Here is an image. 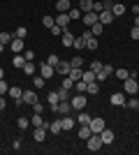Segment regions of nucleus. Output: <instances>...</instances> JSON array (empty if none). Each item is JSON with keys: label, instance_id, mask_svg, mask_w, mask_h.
Returning a JSON list of instances; mask_svg holds the SVG:
<instances>
[{"label": "nucleus", "instance_id": "nucleus-1", "mask_svg": "<svg viewBox=\"0 0 139 155\" xmlns=\"http://www.w3.org/2000/svg\"><path fill=\"white\" fill-rule=\"evenodd\" d=\"M123 93H127V95H134V93H139V84H137V79L127 77L125 81H123Z\"/></svg>", "mask_w": 139, "mask_h": 155}, {"label": "nucleus", "instance_id": "nucleus-2", "mask_svg": "<svg viewBox=\"0 0 139 155\" xmlns=\"http://www.w3.org/2000/svg\"><path fill=\"white\" fill-rule=\"evenodd\" d=\"M98 19H100V23H102V26H109V23H114V19H116V16L111 14V9H109V7H104V9L98 14Z\"/></svg>", "mask_w": 139, "mask_h": 155}, {"label": "nucleus", "instance_id": "nucleus-3", "mask_svg": "<svg viewBox=\"0 0 139 155\" xmlns=\"http://www.w3.org/2000/svg\"><path fill=\"white\" fill-rule=\"evenodd\" d=\"M86 141H88V150H93V153H95V150H100L102 146H104V143H102V139H100V134H91Z\"/></svg>", "mask_w": 139, "mask_h": 155}, {"label": "nucleus", "instance_id": "nucleus-4", "mask_svg": "<svg viewBox=\"0 0 139 155\" xmlns=\"http://www.w3.org/2000/svg\"><path fill=\"white\" fill-rule=\"evenodd\" d=\"M88 127H91V132H93V134H100V132H102V130H104L107 125H104V120H102V118H91Z\"/></svg>", "mask_w": 139, "mask_h": 155}, {"label": "nucleus", "instance_id": "nucleus-5", "mask_svg": "<svg viewBox=\"0 0 139 155\" xmlns=\"http://www.w3.org/2000/svg\"><path fill=\"white\" fill-rule=\"evenodd\" d=\"M9 97H12L14 100V104H23V100H21V97H23V91H21L19 86H9Z\"/></svg>", "mask_w": 139, "mask_h": 155}, {"label": "nucleus", "instance_id": "nucleus-6", "mask_svg": "<svg viewBox=\"0 0 139 155\" xmlns=\"http://www.w3.org/2000/svg\"><path fill=\"white\" fill-rule=\"evenodd\" d=\"M70 104H72V109L81 111V109H86V97L84 95H74L72 100H70Z\"/></svg>", "mask_w": 139, "mask_h": 155}, {"label": "nucleus", "instance_id": "nucleus-7", "mask_svg": "<svg viewBox=\"0 0 139 155\" xmlns=\"http://www.w3.org/2000/svg\"><path fill=\"white\" fill-rule=\"evenodd\" d=\"M40 74L44 79H51L53 74H56V67H53V65H49V63H42L40 65Z\"/></svg>", "mask_w": 139, "mask_h": 155}, {"label": "nucleus", "instance_id": "nucleus-8", "mask_svg": "<svg viewBox=\"0 0 139 155\" xmlns=\"http://www.w3.org/2000/svg\"><path fill=\"white\" fill-rule=\"evenodd\" d=\"M81 21H84V23L91 28L93 23H98V21H100V19H98V12H86L84 16H81Z\"/></svg>", "mask_w": 139, "mask_h": 155}, {"label": "nucleus", "instance_id": "nucleus-9", "mask_svg": "<svg viewBox=\"0 0 139 155\" xmlns=\"http://www.w3.org/2000/svg\"><path fill=\"white\" fill-rule=\"evenodd\" d=\"M9 49H12V53H23V39L14 37L12 42H9Z\"/></svg>", "mask_w": 139, "mask_h": 155}, {"label": "nucleus", "instance_id": "nucleus-10", "mask_svg": "<svg viewBox=\"0 0 139 155\" xmlns=\"http://www.w3.org/2000/svg\"><path fill=\"white\" fill-rule=\"evenodd\" d=\"M100 139H102V143H104V146H109V143L114 141V139H116V137H114V132L111 130H102V132H100Z\"/></svg>", "mask_w": 139, "mask_h": 155}, {"label": "nucleus", "instance_id": "nucleus-11", "mask_svg": "<svg viewBox=\"0 0 139 155\" xmlns=\"http://www.w3.org/2000/svg\"><path fill=\"white\" fill-rule=\"evenodd\" d=\"M21 100H23V104H30V107H33V104L37 102V93H33V91H23V97H21Z\"/></svg>", "mask_w": 139, "mask_h": 155}, {"label": "nucleus", "instance_id": "nucleus-12", "mask_svg": "<svg viewBox=\"0 0 139 155\" xmlns=\"http://www.w3.org/2000/svg\"><path fill=\"white\" fill-rule=\"evenodd\" d=\"M72 111V104H70V100H65V102H58V111L56 114H60V116H67Z\"/></svg>", "mask_w": 139, "mask_h": 155}, {"label": "nucleus", "instance_id": "nucleus-13", "mask_svg": "<svg viewBox=\"0 0 139 155\" xmlns=\"http://www.w3.org/2000/svg\"><path fill=\"white\" fill-rule=\"evenodd\" d=\"M111 104L114 107H123V104H125V93H114L111 95Z\"/></svg>", "mask_w": 139, "mask_h": 155}, {"label": "nucleus", "instance_id": "nucleus-14", "mask_svg": "<svg viewBox=\"0 0 139 155\" xmlns=\"http://www.w3.org/2000/svg\"><path fill=\"white\" fill-rule=\"evenodd\" d=\"M111 14L114 16H123L125 14V5L123 2H111Z\"/></svg>", "mask_w": 139, "mask_h": 155}, {"label": "nucleus", "instance_id": "nucleus-15", "mask_svg": "<svg viewBox=\"0 0 139 155\" xmlns=\"http://www.w3.org/2000/svg\"><path fill=\"white\" fill-rule=\"evenodd\" d=\"M60 42H63V46H67V49H70V46L74 44V35H72L70 30H65V32H63V39H60Z\"/></svg>", "mask_w": 139, "mask_h": 155}, {"label": "nucleus", "instance_id": "nucleus-16", "mask_svg": "<svg viewBox=\"0 0 139 155\" xmlns=\"http://www.w3.org/2000/svg\"><path fill=\"white\" fill-rule=\"evenodd\" d=\"M56 23L63 26V28H67V23H70V14H67V12H60L58 16H56Z\"/></svg>", "mask_w": 139, "mask_h": 155}, {"label": "nucleus", "instance_id": "nucleus-17", "mask_svg": "<svg viewBox=\"0 0 139 155\" xmlns=\"http://www.w3.org/2000/svg\"><path fill=\"white\" fill-rule=\"evenodd\" d=\"M26 63H28V60L23 58V53H14V58H12V65H14V67H19V70H21Z\"/></svg>", "mask_w": 139, "mask_h": 155}, {"label": "nucleus", "instance_id": "nucleus-18", "mask_svg": "<svg viewBox=\"0 0 139 155\" xmlns=\"http://www.w3.org/2000/svg\"><path fill=\"white\" fill-rule=\"evenodd\" d=\"M60 125H63V130H72V127H74V118L67 114V116L60 118Z\"/></svg>", "mask_w": 139, "mask_h": 155}, {"label": "nucleus", "instance_id": "nucleus-19", "mask_svg": "<svg viewBox=\"0 0 139 155\" xmlns=\"http://www.w3.org/2000/svg\"><path fill=\"white\" fill-rule=\"evenodd\" d=\"M33 139H35V141H44V139H46V130L44 127H35L33 130Z\"/></svg>", "mask_w": 139, "mask_h": 155}, {"label": "nucleus", "instance_id": "nucleus-20", "mask_svg": "<svg viewBox=\"0 0 139 155\" xmlns=\"http://www.w3.org/2000/svg\"><path fill=\"white\" fill-rule=\"evenodd\" d=\"M56 74H70V63L60 60V63L56 65Z\"/></svg>", "mask_w": 139, "mask_h": 155}, {"label": "nucleus", "instance_id": "nucleus-21", "mask_svg": "<svg viewBox=\"0 0 139 155\" xmlns=\"http://www.w3.org/2000/svg\"><path fill=\"white\" fill-rule=\"evenodd\" d=\"M56 9H58V14L70 12V9H72V7H70V0H58V2H56Z\"/></svg>", "mask_w": 139, "mask_h": 155}, {"label": "nucleus", "instance_id": "nucleus-22", "mask_svg": "<svg viewBox=\"0 0 139 155\" xmlns=\"http://www.w3.org/2000/svg\"><path fill=\"white\" fill-rule=\"evenodd\" d=\"M81 74H84V70H81V67H70V79H72V81H79Z\"/></svg>", "mask_w": 139, "mask_h": 155}, {"label": "nucleus", "instance_id": "nucleus-23", "mask_svg": "<svg viewBox=\"0 0 139 155\" xmlns=\"http://www.w3.org/2000/svg\"><path fill=\"white\" fill-rule=\"evenodd\" d=\"M102 32H104V26H102V23H93L91 26V35H95V37H100V35H102Z\"/></svg>", "mask_w": 139, "mask_h": 155}, {"label": "nucleus", "instance_id": "nucleus-24", "mask_svg": "<svg viewBox=\"0 0 139 155\" xmlns=\"http://www.w3.org/2000/svg\"><path fill=\"white\" fill-rule=\"evenodd\" d=\"M21 70H23V74H28V77H35V65H33V60H28Z\"/></svg>", "mask_w": 139, "mask_h": 155}, {"label": "nucleus", "instance_id": "nucleus-25", "mask_svg": "<svg viewBox=\"0 0 139 155\" xmlns=\"http://www.w3.org/2000/svg\"><path fill=\"white\" fill-rule=\"evenodd\" d=\"M79 9L81 12H93V0H79Z\"/></svg>", "mask_w": 139, "mask_h": 155}, {"label": "nucleus", "instance_id": "nucleus-26", "mask_svg": "<svg viewBox=\"0 0 139 155\" xmlns=\"http://www.w3.org/2000/svg\"><path fill=\"white\" fill-rule=\"evenodd\" d=\"M44 81H46V79L42 77V74H40V77L35 74V77H33V88H37V91H40V88H44Z\"/></svg>", "mask_w": 139, "mask_h": 155}, {"label": "nucleus", "instance_id": "nucleus-27", "mask_svg": "<svg viewBox=\"0 0 139 155\" xmlns=\"http://www.w3.org/2000/svg\"><path fill=\"white\" fill-rule=\"evenodd\" d=\"M42 26H44V28H53V26H56V19L46 14V16H42Z\"/></svg>", "mask_w": 139, "mask_h": 155}, {"label": "nucleus", "instance_id": "nucleus-28", "mask_svg": "<svg viewBox=\"0 0 139 155\" xmlns=\"http://www.w3.org/2000/svg\"><path fill=\"white\" fill-rule=\"evenodd\" d=\"M91 114H86V111H79V118H77V120H79V123L81 125H88V123H91Z\"/></svg>", "mask_w": 139, "mask_h": 155}, {"label": "nucleus", "instance_id": "nucleus-29", "mask_svg": "<svg viewBox=\"0 0 139 155\" xmlns=\"http://www.w3.org/2000/svg\"><path fill=\"white\" fill-rule=\"evenodd\" d=\"M93 132H91V127H88V125H81V130H79V139H84V141H86L88 137H91Z\"/></svg>", "mask_w": 139, "mask_h": 155}, {"label": "nucleus", "instance_id": "nucleus-30", "mask_svg": "<svg viewBox=\"0 0 139 155\" xmlns=\"http://www.w3.org/2000/svg\"><path fill=\"white\" fill-rule=\"evenodd\" d=\"M81 79H84L86 84H93V81H95V72H93V70H86L84 74H81Z\"/></svg>", "mask_w": 139, "mask_h": 155}, {"label": "nucleus", "instance_id": "nucleus-31", "mask_svg": "<svg viewBox=\"0 0 139 155\" xmlns=\"http://www.w3.org/2000/svg\"><path fill=\"white\" fill-rule=\"evenodd\" d=\"M56 93H58V100H60V102H65V100H70V91H67V88H63V86H60V88H58Z\"/></svg>", "mask_w": 139, "mask_h": 155}, {"label": "nucleus", "instance_id": "nucleus-32", "mask_svg": "<svg viewBox=\"0 0 139 155\" xmlns=\"http://www.w3.org/2000/svg\"><path fill=\"white\" fill-rule=\"evenodd\" d=\"M30 123H33V127H42V125H44L42 114H33V120H30Z\"/></svg>", "mask_w": 139, "mask_h": 155}, {"label": "nucleus", "instance_id": "nucleus-33", "mask_svg": "<svg viewBox=\"0 0 139 155\" xmlns=\"http://www.w3.org/2000/svg\"><path fill=\"white\" fill-rule=\"evenodd\" d=\"M49 132H51V134H60V132H63V125H60V120H53L51 127H49Z\"/></svg>", "mask_w": 139, "mask_h": 155}, {"label": "nucleus", "instance_id": "nucleus-34", "mask_svg": "<svg viewBox=\"0 0 139 155\" xmlns=\"http://www.w3.org/2000/svg\"><path fill=\"white\" fill-rule=\"evenodd\" d=\"M86 93H88V95H98V93H100V84H98V81H93V84H88Z\"/></svg>", "mask_w": 139, "mask_h": 155}, {"label": "nucleus", "instance_id": "nucleus-35", "mask_svg": "<svg viewBox=\"0 0 139 155\" xmlns=\"http://www.w3.org/2000/svg\"><path fill=\"white\" fill-rule=\"evenodd\" d=\"M16 127H19V130H28V127H30V120H28L26 116H21L19 120H16Z\"/></svg>", "mask_w": 139, "mask_h": 155}, {"label": "nucleus", "instance_id": "nucleus-36", "mask_svg": "<svg viewBox=\"0 0 139 155\" xmlns=\"http://www.w3.org/2000/svg\"><path fill=\"white\" fill-rule=\"evenodd\" d=\"M74 49H86V37H84V35H81V37H74Z\"/></svg>", "mask_w": 139, "mask_h": 155}, {"label": "nucleus", "instance_id": "nucleus-37", "mask_svg": "<svg viewBox=\"0 0 139 155\" xmlns=\"http://www.w3.org/2000/svg\"><path fill=\"white\" fill-rule=\"evenodd\" d=\"M14 39V35H9V32H0V44H9V42H12Z\"/></svg>", "mask_w": 139, "mask_h": 155}, {"label": "nucleus", "instance_id": "nucleus-38", "mask_svg": "<svg viewBox=\"0 0 139 155\" xmlns=\"http://www.w3.org/2000/svg\"><path fill=\"white\" fill-rule=\"evenodd\" d=\"M74 88H77V91H79V93H86L88 84H86V81H84V79H79V81H74Z\"/></svg>", "mask_w": 139, "mask_h": 155}, {"label": "nucleus", "instance_id": "nucleus-39", "mask_svg": "<svg viewBox=\"0 0 139 155\" xmlns=\"http://www.w3.org/2000/svg\"><path fill=\"white\" fill-rule=\"evenodd\" d=\"M114 74H116V77H118L121 81H125V79L130 77V72H127V70H114Z\"/></svg>", "mask_w": 139, "mask_h": 155}, {"label": "nucleus", "instance_id": "nucleus-40", "mask_svg": "<svg viewBox=\"0 0 139 155\" xmlns=\"http://www.w3.org/2000/svg\"><path fill=\"white\" fill-rule=\"evenodd\" d=\"M81 65H84V58H81V56H74V58L70 60V67H81Z\"/></svg>", "mask_w": 139, "mask_h": 155}, {"label": "nucleus", "instance_id": "nucleus-41", "mask_svg": "<svg viewBox=\"0 0 139 155\" xmlns=\"http://www.w3.org/2000/svg\"><path fill=\"white\" fill-rule=\"evenodd\" d=\"M102 65H104V63H100V60H93V63H91V67H88V70H93V72H95V74H98V72L102 70Z\"/></svg>", "mask_w": 139, "mask_h": 155}, {"label": "nucleus", "instance_id": "nucleus-42", "mask_svg": "<svg viewBox=\"0 0 139 155\" xmlns=\"http://www.w3.org/2000/svg\"><path fill=\"white\" fill-rule=\"evenodd\" d=\"M26 35H28V30H26L23 26H21V28H16V32H14V37H21V39H26Z\"/></svg>", "mask_w": 139, "mask_h": 155}, {"label": "nucleus", "instance_id": "nucleus-43", "mask_svg": "<svg viewBox=\"0 0 139 155\" xmlns=\"http://www.w3.org/2000/svg\"><path fill=\"white\" fill-rule=\"evenodd\" d=\"M63 88H67V91H72V88H74V81H72L70 77H65V79H63Z\"/></svg>", "mask_w": 139, "mask_h": 155}, {"label": "nucleus", "instance_id": "nucleus-44", "mask_svg": "<svg viewBox=\"0 0 139 155\" xmlns=\"http://www.w3.org/2000/svg\"><path fill=\"white\" fill-rule=\"evenodd\" d=\"M46 100H49V104H58L60 100H58V93H49L46 95Z\"/></svg>", "mask_w": 139, "mask_h": 155}, {"label": "nucleus", "instance_id": "nucleus-45", "mask_svg": "<svg viewBox=\"0 0 139 155\" xmlns=\"http://www.w3.org/2000/svg\"><path fill=\"white\" fill-rule=\"evenodd\" d=\"M46 63H49V65H53V67H56V65L60 63V58H58V56H56V53H51V56L46 58Z\"/></svg>", "mask_w": 139, "mask_h": 155}, {"label": "nucleus", "instance_id": "nucleus-46", "mask_svg": "<svg viewBox=\"0 0 139 155\" xmlns=\"http://www.w3.org/2000/svg\"><path fill=\"white\" fill-rule=\"evenodd\" d=\"M70 19H81V9H70Z\"/></svg>", "mask_w": 139, "mask_h": 155}, {"label": "nucleus", "instance_id": "nucleus-47", "mask_svg": "<svg viewBox=\"0 0 139 155\" xmlns=\"http://www.w3.org/2000/svg\"><path fill=\"white\" fill-rule=\"evenodd\" d=\"M23 58H26V60H35V53H33V49H28V51L23 49Z\"/></svg>", "mask_w": 139, "mask_h": 155}, {"label": "nucleus", "instance_id": "nucleus-48", "mask_svg": "<svg viewBox=\"0 0 139 155\" xmlns=\"http://www.w3.org/2000/svg\"><path fill=\"white\" fill-rule=\"evenodd\" d=\"M130 37H132V39H139V26H132V30H130Z\"/></svg>", "mask_w": 139, "mask_h": 155}, {"label": "nucleus", "instance_id": "nucleus-49", "mask_svg": "<svg viewBox=\"0 0 139 155\" xmlns=\"http://www.w3.org/2000/svg\"><path fill=\"white\" fill-rule=\"evenodd\" d=\"M127 107H130V109H139V100H137V97H132V100L127 102Z\"/></svg>", "mask_w": 139, "mask_h": 155}, {"label": "nucleus", "instance_id": "nucleus-50", "mask_svg": "<svg viewBox=\"0 0 139 155\" xmlns=\"http://www.w3.org/2000/svg\"><path fill=\"white\" fill-rule=\"evenodd\" d=\"M42 111H44V107H42L40 102H35L33 104V114H42Z\"/></svg>", "mask_w": 139, "mask_h": 155}, {"label": "nucleus", "instance_id": "nucleus-51", "mask_svg": "<svg viewBox=\"0 0 139 155\" xmlns=\"http://www.w3.org/2000/svg\"><path fill=\"white\" fill-rule=\"evenodd\" d=\"M7 91H9V86H7L5 81H2V79H0V95H5Z\"/></svg>", "mask_w": 139, "mask_h": 155}, {"label": "nucleus", "instance_id": "nucleus-52", "mask_svg": "<svg viewBox=\"0 0 139 155\" xmlns=\"http://www.w3.org/2000/svg\"><path fill=\"white\" fill-rule=\"evenodd\" d=\"M5 107H7V102H5V97L0 95V114H2V111H5Z\"/></svg>", "mask_w": 139, "mask_h": 155}, {"label": "nucleus", "instance_id": "nucleus-53", "mask_svg": "<svg viewBox=\"0 0 139 155\" xmlns=\"http://www.w3.org/2000/svg\"><path fill=\"white\" fill-rule=\"evenodd\" d=\"M134 26H139V14H134Z\"/></svg>", "mask_w": 139, "mask_h": 155}, {"label": "nucleus", "instance_id": "nucleus-54", "mask_svg": "<svg viewBox=\"0 0 139 155\" xmlns=\"http://www.w3.org/2000/svg\"><path fill=\"white\" fill-rule=\"evenodd\" d=\"M0 79H5V72H2V67H0Z\"/></svg>", "mask_w": 139, "mask_h": 155}, {"label": "nucleus", "instance_id": "nucleus-55", "mask_svg": "<svg viewBox=\"0 0 139 155\" xmlns=\"http://www.w3.org/2000/svg\"><path fill=\"white\" fill-rule=\"evenodd\" d=\"M2 51H5V44H0V53H2Z\"/></svg>", "mask_w": 139, "mask_h": 155}, {"label": "nucleus", "instance_id": "nucleus-56", "mask_svg": "<svg viewBox=\"0 0 139 155\" xmlns=\"http://www.w3.org/2000/svg\"><path fill=\"white\" fill-rule=\"evenodd\" d=\"M104 2H111V0H104Z\"/></svg>", "mask_w": 139, "mask_h": 155}]
</instances>
